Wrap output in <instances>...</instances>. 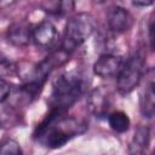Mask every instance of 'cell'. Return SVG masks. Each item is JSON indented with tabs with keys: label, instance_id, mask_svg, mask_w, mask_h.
Here are the masks:
<instances>
[{
	"label": "cell",
	"instance_id": "cell-1",
	"mask_svg": "<svg viewBox=\"0 0 155 155\" xmlns=\"http://www.w3.org/2000/svg\"><path fill=\"white\" fill-rule=\"evenodd\" d=\"M67 111L51 107L50 113L34 130L33 138L45 148L58 149L76 136L82 134L87 128L86 124L75 117L67 116Z\"/></svg>",
	"mask_w": 155,
	"mask_h": 155
},
{
	"label": "cell",
	"instance_id": "cell-21",
	"mask_svg": "<svg viewBox=\"0 0 155 155\" xmlns=\"http://www.w3.org/2000/svg\"><path fill=\"white\" fill-rule=\"evenodd\" d=\"M94 2H97V4H103V2H105L107 0H93Z\"/></svg>",
	"mask_w": 155,
	"mask_h": 155
},
{
	"label": "cell",
	"instance_id": "cell-4",
	"mask_svg": "<svg viewBox=\"0 0 155 155\" xmlns=\"http://www.w3.org/2000/svg\"><path fill=\"white\" fill-rule=\"evenodd\" d=\"M145 59L140 53H134L126 61L116 75V90L121 96L130 94L142 81Z\"/></svg>",
	"mask_w": 155,
	"mask_h": 155
},
{
	"label": "cell",
	"instance_id": "cell-19",
	"mask_svg": "<svg viewBox=\"0 0 155 155\" xmlns=\"http://www.w3.org/2000/svg\"><path fill=\"white\" fill-rule=\"evenodd\" d=\"M132 4L137 7H148L154 4V0H132Z\"/></svg>",
	"mask_w": 155,
	"mask_h": 155
},
{
	"label": "cell",
	"instance_id": "cell-6",
	"mask_svg": "<svg viewBox=\"0 0 155 155\" xmlns=\"http://www.w3.org/2000/svg\"><path fill=\"white\" fill-rule=\"evenodd\" d=\"M124 61L125 59L120 54L103 53L93 63V67H92L93 74L102 79L114 78L120 71V69L124 64Z\"/></svg>",
	"mask_w": 155,
	"mask_h": 155
},
{
	"label": "cell",
	"instance_id": "cell-9",
	"mask_svg": "<svg viewBox=\"0 0 155 155\" xmlns=\"http://www.w3.org/2000/svg\"><path fill=\"white\" fill-rule=\"evenodd\" d=\"M86 104L90 113L93 114L96 117L105 116L110 105L108 92L102 87H96L91 90L87 96Z\"/></svg>",
	"mask_w": 155,
	"mask_h": 155
},
{
	"label": "cell",
	"instance_id": "cell-15",
	"mask_svg": "<svg viewBox=\"0 0 155 155\" xmlns=\"http://www.w3.org/2000/svg\"><path fill=\"white\" fill-rule=\"evenodd\" d=\"M19 124V115L16 107L12 104L1 105L0 104V127H13Z\"/></svg>",
	"mask_w": 155,
	"mask_h": 155
},
{
	"label": "cell",
	"instance_id": "cell-20",
	"mask_svg": "<svg viewBox=\"0 0 155 155\" xmlns=\"http://www.w3.org/2000/svg\"><path fill=\"white\" fill-rule=\"evenodd\" d=\"M148 31H149V44H150V48L153 50V41H154V39H153V18H150V21H149V24H148Z\"/></svg>",
	"mask_w": 155,
	"mask_h": 155
},
{
	"label": "cell",
	"instance_id": "cell-17",
	"mask_svg": "<svg viewBox=\"0 0 155 155\" xmlns=\"http://www.w3.org/2000/svg\"><path fill=\"white\" fill-rule=\"evenodd\" d=\"M16 74V63H13L8 57L0 53V78L12 76Z\"/></svg>",
	"mask_w": 155,
	"mask_h": 155
},
{
	"label": "cell",
	"instance_id": "cell-5",
	"mask_svg": "<svg viewBox=\"0 0 155 155\" xmlns=\"http://www.w3.org/2000/svg\"><path fill=\"white\" fill-rule=\"evenodd\" d=\"M70 52L63 48L62 46L54 51H52L47 57H45L39 64L35 65V75L40 81H46L47 76L57 68L64 65L69 62Z\"/></svg>",
	"mask_w": 155,
	"mask_h": 155
},
{
	"label": "cell",
	"instance_id": "cell-10",
	"mask_svg": "<svg viewBox=\"0 0 155 155\" xmlns=\"http://www.w3.org/2000/svg\"><path fill=\"white\" fill-rule=\"evenodd\" d=\"M7 41L16 47H24L31 40V27L25 21L12 23L6 33Z\"/></svg>",
	"mask_w": 155,
	"mask_h": 155
},
{
	"label": "cell",
	"instance_id": "cell-2",
	"mask_svg": "<svg viewBox=\"0 0 155 155\" xmlns=\"http://www.w3.org/2000/svg\"><path fill=\"white\" fill-rule=\"evenodd\" d=\"M86 82L84 78L74 71L63 73L52 82L50 97L51 107L68 110L85 92Z\"/></svg>",
	"mask_w": 155,
	"mask_h": 155
},
{
	"label": "cell",
	"instance_id": "cell-18",
	"mask_svg": "<svg viewBox=\"0 0 155 155\" xmlns=\"http://www.w3.org/2000/svg\"><path fill=\"white\" fill-rule=\"evenodd\" d=\"M11 91H12L11 85L5 79L0 78V104L4 103L6 99H8Z\"/></svg>",
	"mask_w": 155,
	"mask_h": 155
},
{
	"label": "cell",
	"instance_id": "cell-14",
	"mask_svg": "<svg viewBox=\"0 0 155 155\" xmlns=\"http://www.w3.org/2000/svg\"><path fill=\"white\" fill-rule=\"evenodd\" d=\"M108 125L116 133H125L130 130L131 120L125 111L116 110L108 114Z\"/></svg>",
	"mask_w": 155,
	"mask_h": 155
},
{
	"label": "cell",
	"instance_id": "cell-11",
	"mask_svg": "<svg viewBox=\"0 0 155 155\" xmlns=\"http://www.w3.org/2000/svg\"><path fill=\"white\" fill-rule=\"evenodd\" d=\"M139 110L143 117L145 119H153L155 114V94H154V82L150 80L145 88L143 90V93L139 99Z\"/></svg>",
	"mask_w": 155,
	"mask_h": 155
},
{
	"label": "cell",
	"instance_id": "cell-3",
	"mask_svg": "<svg viewBox=\"0 0 155 155\" xmlns=\"http://www.w3.org/2000/svg\"><path fill=\"white\" fill-rule=\"evenodd\" d=\"M96 19L91 13H75L67 21L62 47L71 52L74 48L79 47L91 38V35L96 30Z\"/></svg>",
	"mask_w": 155,
	"mask_h": 155
},
{
	"label": "cell",
	"instance_id": "cell-13",
	"mask_svg": "<svg viewBox=\"0 0 155 155\" xmlns=\"http://www.w3.org/2000/svg\"><path fill=\"white\" fill-rule=\"evenodd\" d=\"M150 143V130L148 126H138L134 131L133 138L130 144L131 153L140 154L144 153Z\"/></svg>",
	"mask_w": 155,
	"mask_h": 155
},
{
	"label": "cell",
	"instance_id": "cell-12",
	"mask_svg": "<svg viewBox=\"0 0 155 155\" xmlns=\"http://www.w3.org/2000/svg\"><path fill=\"white\" fill-rule=\"evenodd\" d=\"M41 8L53 16H67L75 8V0H42Z\"/></svg>",
	"mask_w": 155,
	"mask_h": 155
},
{
	"label": "cell",
	"instance_id": "cell-16",
	"mask_svg": "<svg viewBox=\"0 0 155 155\" xmlns=\"http://www.w3.org/2000/svg\"><path fill=\"white\" fill-rule=\"evenodd\" d=\"M0 154L21 155V154H23V150L17 140H15L12 138H6L0 142Z\"/></svg>",
	"mask_w": 155,
	"mask_h": 155
},
{
	"label": "cell",
	"instance_id": "cell-8",
	"mask_svg": "<svg viewBox=\"0 0 155 155\" xmlns=\"http://www.w3.org/2000/svg\"><path fill=\"white\" fill-rule=\"evenodd\" d=\"M58 39V31L51 21H42L31 29V40L40 48H51Z\"/></svg>",
	"mask_w": 155,
	"mask_h": 155
},
{
	"label": "cell",
	"instance_id": "cell-7",
	"mask_svg": "<svg viewBox=\"0 0 155 155\" xmlns=\"http://www.w3.org/2000/svg\"><path fill=\"white\" fill-rule=\"evenodd\" d=\"M109 29L115 34H124L128 31L134 23L132 13L122 6H113L107 16Z\"/></svg>",
	"mask_w": 155,
	"mask_h": 155
}]
</instances>
